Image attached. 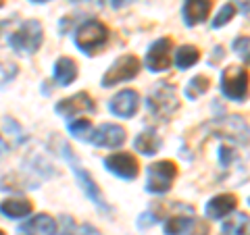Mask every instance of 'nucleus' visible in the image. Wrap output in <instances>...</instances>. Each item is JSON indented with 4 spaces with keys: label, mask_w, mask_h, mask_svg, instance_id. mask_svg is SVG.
<instances>
[{
    "label": "nucleus",
    "mask_w": 250,
    "mask_h": 235,
    "mask_svg": "<svg viewBox=\"0 0 250 235\" xmlns=\"http://www.w3.org/2000/svg\"><path fill=\"white\" fill-rule=\"evenodd\" d=\"M198 60H200V50L196 46H182V48H177V52H175V65H177V69H182V71L190 69L192 65H196Z\"/></svg>",
    "instance_id": "obj_21"
},
{
    "label": "nucleus",
    "mask_w": 250,
    "mask_h": 235,
    "mask_svg": "<svg viewBox=\"0 0 250 235\" xmlns=\"http://www.w3.org/2000/svg\"><path fill=\"white\" fill-rule=\"evenodd\" d=\"M108 42V27L98 19L83 21L75 29V46L83 54H96Z\"/></svg>",
    "instance_id": "obj_2"
},
{
    "label": "nucleus",
    "mask_w": 250,
    "mask_h": 235,
    "mask_svg": "<svg viewBox=\"0 0 250 235\" xmlns=\"http://www.w3.org/2000/svg\"><path fill=\"white\" fill-rule=\"evenodd\" d=\"M69 133L77 139H90L92 123L88 119H75V121L69 123Z\"/></svg>",
    "instance_id": "obj_24"
},
{
    "label": "nucleus",
    "mask_w": 250,
    "mask_h": 235,
    "mask_svg": "<svg viewBox=\"0 0 250 235\" xmlns=\"http://www.w3.org/2000/svg\"><path fill=\"white\" fill-rule=\"evenodd\" d=\"M134 146H136V150H138L140 154H144V156H152V154L159 152V148H161V139H159V136H156V133H154L152 129H146V131H142V133H140V136L136 137Z\"/></svg>",
    "instance_id": "obj_20"
},
{
    "label": "nucleus",
    "mask_w": 250,
    "mask_h": 235,
    "mask_svg": "<svg viewBox=\"0 0 250 235\" xmlns=\"http://www.w3.org/2000/svg\"><path fill=\"white\" fill-rule=\"evenodd\" d=\"M233 15H236V4H233V2H228V4H225L221 11L217 13V17H215L213 21H210V25H213L215 29L223 27L225 23H229V21L233 19Z\"/></svg>",
    "instance_id": "obj_25"
},
{
    "label": "nucleus",
    "mask_w": 250,
    "mask_h": 235,
    "mask_svg": "<svg viewBox=\"0 0 250 235\" xmlns=\"http://www.w3.org/2000/svg\"><path fill=\"white\" fill-rule=\"evenodd\" d=\"M0 235H6V233H4V231H2V229H0Z\"/></svg>",
    "instance_id": "obj_33"
},
{
    "label": "nucleus",
    "mask_w": 250,
    "mask_h": 235,
    "mask_svg": "<svg viewBox=\"0 0 250 235\" xmlns=\"http://www.w3.org/2000/svg\"><path fill=\"white\" fill-rule=\"evenodd\" d=\"M225 235H248V216L246 215H236L231 216L228 223L223 225Z\"/></svg>",
    "instance_id": "obj_23"
},
{
    "label": "nucleus",
    "mask_w": 250,
    "mask_h": 235,
    "mask_svg": "<svg viewBox=\"0 0 250 235\" xmlns=\"http://www.w3.org/2000/svg\"><path fill=\"white\" fill-rule=\"evenodd\" d=\"M221 92L228 100L244 102L248 96V71L244 67H228L221 75Z\"/></svg>",
    "instance_id": "obj_8"
},
{
    "label": "nucleus",
    "mask_w": 250,
    "mask_h": 235,
    "mask_svg": "<svg viewBox=\"0 0 250 235\" xmlns=\"http://www.w3.org/2000/svg\"><path fill=\"white\" fill-rule=\"evenodd\" d=\"M233 4H238V6H240L242 15H248V0H236Z\"/></svg>",
    "instance_id": "obj_30"
},
{
    "label": "nucleus",
    "mask_w": 250,
    "mask_h": 235,
    "mask_svg": "<svg viewBox=\"0 0 250 235\" xmlns=\"http://www.w3.org/2000/svg\"><path fill=\"white\" fill-rule=\"evenodd\" d=\"M248 44H250L248 36H240V38L233 40V50H236L240 57L244 59V62H248Z\"/></svg>",
    "instance_id": "obj_27"
},
{
    "label": "nucleus",
    "mask_w": 250,
    "mask_h": 235,
    "mask_svg": "<svg viewBox=\"0 0 250 235\" xmlns=\"http://www.w3.org/2000/svg\"><path fill=\"white\" fill-rule=\"evenodd\" d=\"M15 75H17V67L13 62H0V88L13 81Z\"/></svg>",
    "instance_id": "obj_26"
},
{
    "label": "nucleus",
    "mask_w": 250,
    "mask_h": 235,
    "mask_svg": "<svg viewBox=\"0 0 250 235\" xmlns=\"http://www.w3.org/2000/svg\"><path fill=\"white\" fill-rule=\"evenodd\" d=\"M213 0H186L182 6V17L188 27H196L208 19Z\"/></svg>",
    "instance_id": "obj_15"
},
{
    "label": "nucleus",
    "mask_w": 250,
    "mask_h": 235,
    "mask_svg": "<svg viewBox=\"0 0 250 235\" xmlns=\"http://www.w3.org/2000/svg\"><path fill=\"white\" fill-rule=\"evenodd\" d=\"M31 210H34L31 202L23 198H9L0 202V213L6 218H25L31 215Z\"/></svg>",
    "instance_id": "obj_19"
},
{
    "label": "nucleus",
    "mask_w": 250,
    "mask_h": 235,
    "mask_svg": "<svg viewBox=\"0 0 250 235\" xmlns=\"http://www.w3.org/2000/svg\"><path fill=\"white\" fill-rule=\"evenodd\" d=\"M163 231L165 235H208L210 227L202 218H194V215H177L165 221Z\"/></svg>",
    "instance_id": "obj_10"
},
{
    "label": "nucleus",
    "mask_w": 250,
    "mask_h": 235,
    "mask_svg": "<svg viewBox=\"0 0 250 235\" xmlns=\"http://www.w3.org/2000/svg\"><path fill=\"white\" fill-rule=\"evenodd\" d=\"M146 106H148V113H150L154 119L169 121L179 108V98H177L175 85H171L169 81H159V85H154V90L148 94Z\"/></svg>",
    "instance_id": "obj_1"
},
{
    "label": "nucleus",
    "mask_w": 250,
    "mask_h": 235,
    "mask_svg": "<svg viewBox=\"0 0 250 235\" xmlns=\"http://www.w3.org/2000/svg\"><path fill=\"white\" fill-rule=\"evenodd\" d=\"M29 2H34V4H44V2H48V0H29Z\"/></svg>",
    "instance_id": "obj_32"
},
{
    "label": "nucleus",
    "mask_w": 250,
    "mask_h": 235,
    "mask_svg": "<svg viewBox=\"0 0 250 235\" xmlns=\"http://www.w3.org/2000/svg\"><path fill=\"white\" fill-rule=\"evenodd\" d=\"M2 4H4V0H0V6H2Z\"/></svg>",
    "instance_id": "obj_34"
},
{
    "label": "nucleus",
    "mask_w": 250,
    "mask_h": 235,
    "mask_svg": "<svg viewBox=\"0 0 250 235\" xmlns=\"http://www.w3.org/2000/svg\"><path fill=\"white\" fill-rule=\"evenodd\" d=\"M4 154H6V144L2 142V137H0V158H2Z\"/></svg>",
    "instance_id": "obj_31"
},
{
    "label": "nucleus",
    "mask_w": 250,
    "mask_h": 235,
    "mask_svg": "<svg viewBox=\"0 0 250 235\" xmlns=\"http://www.w3.org/2000/svg\"><path fill=\"white\" fill-rule=\"evenodd\" d=\"M202 129H207L208 137H221L228 142H236V144H244L248 142V125L246 121L238 115L231 117H223V119H215L207 123Z\"/></svg>",
    "instance_id": "obj_3"
},
{
    "label": "nucleus",
    "mask_w": 250,
    "mask_h": 235,
    "mask_svg": "<svg viewBox=\"0 0 250 235\" xmlns=\"http://www.w3.org/2000/svg\"><path fill=\"white\" fill-rule=\"evenodd\" d=\"M54 111H57L61 117H65V119H71V117L80 115V113H94L96 111V102L92 100V96L88 92H80V94H75V96L59 100L57 106H54Z\"/></svg>",
    "instance_id": "obj_13"
},
{
    "label": "nucleus",
    "mask_w": 250,
    "mask_h": 235,
    "mask_svg": "<svg viewBox=\"0 0 250 235\" xmlns=\"http://www.w3.org/2000/svg\"><path fill=\"white\" fill-rule=\"evenodd\" d=\"M125 139H127V133H125L121 125L103 123V125H98L96 129H92L88 142H92L98 148H119L125 144Z\"/></svg>",
    "instance_id": "obj_12"
},
{
    "label": "nucleus",
    "mask_w": 250,
    "mask_h": 235,
    "mask_svg": "<svg viewBox=\"0 0 250 235\" xmlns=\"http://www.w3.org/2000/svg\"><path fill=\"white\" fill-rule=\"evenodd\" d=\"M236 206H238V198L233 194H219L207 202L205 213L208 218L221 221V218H228L233 210H236Z\"/></svg>",
    "instance_id": "obj_16"
},
{
    "label": "nucleus",
    "mask_w": 250,
    "mask_h": 235,
    "mask_svg": "<svg viewBox=\"0 0 250 235\" xmlns=\"http://www.w3.org/2000/svg\"><path fill=\"white\" fill-rule=\"evenodd\" d=\"M131 2H136V0H111V4L115 6V9H123V6H127Z\"/></svg>",
    "instance_id": "obj_29"
},
{
    "label": "nucleus",
    "mask_w": 250,
    "mask_h": 235,
    "mask_svg": "<svg viewBox=\"0 0 250 235\" xmlns=\"http://www.w3.org/2000/svg\"><path fill=\"white\" fill-rule=\"evenodd\" d=\"M140 69H142V60L138 57H134V54H123V57H119L108 67V71L103 75L100 85H103V88H113V85L129 81L140 73Z\"/></svg>",
    "instance_id": "obj_7"
},
{
    "label": "nucleus",
    "mask_w": 250,
    "mask_h": 235,
    "mask_svg": "<svg viewBox=\"0 0 250 235\" xmlns=\"http://www.w3.org/2000/svg\"><path fill=\"white\" fill-rule=\"evenodd\" d=\"M208 88H210V79H208V77L196 75V77H192V79L188 81V85H186V96L190 98V100H196V98L202 96V94H207Z\"/></svg>",
    "instance_id": "obj_22"
},
{
    "label": "nucleus",
    "mask_w": 250,
    "mask_h": 235,
    "mask_svg": "<svg viewBox=\"0 0 250 235\" xmlns=\"http://www.w3.org/2000/svg\"><path fill=\"white\" fill-rule=\"evenodd\" d=\"M77 77V62L69 57H61L57 62H54V81L62 88L71 85Z\"/></svg>",
    "instance_id": "obj_18"
},
{
    "label": "nucleus",
    "mask_w": 250,
    "mask_h": 235,
    "mask_svg": "<svg viewBox=\"0 0 250 235\" xmlns=\"http://www.w3.org/2000/svg\"><path fill=\"white\" fill-rule=\"evenodd\" d=\"M104 169L108 173H113L115 177L125 179V181H131V179H136L140 175V164L136 160V156L127 152H117V154L106 156Z\"/></svg>",
    "instance_id": "obj_11"
},
{
    "label": "nucleus",
    "mask_w": 250,
    "mask_h": 235,
    "mask_svg": "<svg viewBox=\"0 0 250 235\" xmlns=\"http://www.w3.org/2000/svg\"><path fill=\"white\" fill-rule=\"evenodd\" d=\"M140 108V96L136 90H121L108 100V111L119 119H131Z\"/></svg>",
    "instance_id": "obj_14"
},
{
    "label": "nucleus",
    "mask_w": 250,
    "mask_h": 235,
    "mask_svg": "<svg viewBox=\"0 0 250 235\" xmlns=\"http://www.w3.org/2000/svg\"><path fill=\"white\" fill-rule=\"evenodd\" d=\"M171 62H173V42H171V38H159L148 48L144 65L148 71L159 73V71H167Z\"/></svg>",
    "instance_id": "obj_9"
},
{
    "label": "nucleus",
    "mask_w": 250,
    "mask_h": 235,
    "mask_svg": "<svg viewBox=\"0 0 250 235\" xmlns=\"http://www.w3.org/2000/svg\"><path fill=\"white\" fill-rule=\"evenodd\" d=\"M59 146L62 148L61 154L69 160V164H71L73 175H75V179H77V183H80L82 192H83L85 196H88V200H90V202H94V204H96L100 210H108V206L104 204V198H103V192H100V187L96 185V181L92 179V175L88 173V171H85V169L82 167V162L77 160V156H73L71 148H69L65 142H59Z\"/></svg>",
    "instance_id": "obj_5"
},
{
    "label": "nucleus",
    "mask_w": 250,
    "mask_h": 235,
    "mask_svg": "<svg viewBox=\"0 0 250 235\" xmlns=\"http://www.w3.org/2000/svg\"><path fill=\"white\" fill-rule=\"evenodd\" d=\"M44 42V29L38 21H25L9 36V46L15 52L21 54H36Z\"/></svg>",
    "instance_id": "obj_4"
},
{
    "label": "nucleus",
    "mask_w": 250,
    "mask_h": 235,
    "mask_svg": "<svg viewBox=\"0 0 250 235\" xmlns=\"http://www.w3.org/2000/svg\"><path fill=\"white\" fill-rule=\"evenodd\" d=\"M219 150H221V152H219V160H221V164H223L225 169H228L229 164L236 160V150H233V148H229V146H225V144L219 148Z\"/></svg>",
    "instance_id": "obj_28"
},
{
    "label": "nucleus",
    "mask_w": 250,
    "mask_h": 235,
    "mask_svg": "<svg viewBox=\"0 0 250 235\" xmlns=\"http://www.w3.org/2000/svg\"><path fill=\"white\" fill-rule=\"evenodd\" d=\"M57 221L48 215H36L19 227V235H54Z\"/></svg>",
    "instance_id": "obj_17"
},
{
    "label": "nucleus",
    "mask_w": 250,
    "mask_h": 235,
    "mask_svg": "<svg viewBox=\"0 0 250 235\" xmlns=\"http://www.w3.org/2000/svg\"><path fill=\"white\" fill-rule=\"evenodd\" d=\"M175 177H177L175 162L159 160V162L148 164V169H146V192H150L154 196L167 194L171 187H173Z\"/></svg>",
    "instance_id": "obj_6"
}]
</instances>
